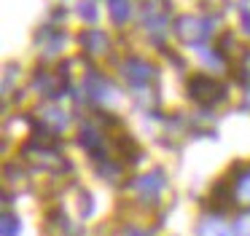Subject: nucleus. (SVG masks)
<instances>
[{
	"label": "nucleus",
	"instance_id": "nucleus-1",
	"mask_svg": "<svg viewBox=\"0 0 250 236\" xmlns=\"http://www.w3.org/2000/svg\"><path fill=\"white\" fill-rule=\"evenodd\" d=\"M188 94L194 97L196 102H202V105H212V102H218L223 97V86H218L215 80H210L207 75H196L188 83Z\"/></svg>",
	"mask_w": 250,
	"mask_h": 236
},
{
	"label": "nucleus",
	"instance_id": "nucleus-2",
	"mask_svg": "<svg viewBox=\"0 0 250 236\" xmlns=\"http://www.w3.org/2000/svg\"><path fill=\"white\" fill-rule=\"evenodd\" d=\"M196 236H237V231L218 217H205L199 223V234Z\"/></svg>",
	"mask_w": 250,
	"mask_h": 236
},
{
	"label": "nucleus",
	"instance_id": "nucleus-3",
	"mask_svg": "<svg viewBox=\"0 0 250 236\" xmlns=\"http://www.w3.org/2000/svg\"><path fill=\"white\" fill-rule=\"evenodd\" d=\"M137 188H140V193H146V196H156V193L164 188V175H162V172L143 175L140 180H137Z\"/></svg>",
	"mask_w": 250,
	"mask_h": 236
},
{
	"label": "nucleus",
	"instance_id": "nucleus-4",
	"mask_svg": "<svg viewBox=\"0 0 250 236\" xmlns=\"http://www.w3.org/2000/svg\"><path fill=\"white\" fill-rule=\"evenodd\" d=\"M124 75L129 80H135V83H146V80L153 75V70H151V64H143V62H126L124 64Z\"/></svg>",
	"mask_w": 250,
	"mask_h": 236
},
{
	"label": "nucleus",
	"instance_id": "nucleus-5",
	"mask_svg": "<svg viewBox=\"0 0 250 236\" xmlns=\"http://www.w3.org/2000/svg\"><path fill=\"white\" fill-rule=\"evenodd\" d=\"M178 30H180V35L183 38H199L202 32H207V27H199V21L196 19H180V24H178Z\"/></svg>",
	"mask_w": 250,
	"mask_h": 236
},
{
	"label": "nucleus",
	"instance_id": "nucleus-6",
	"mask_svg": "<svg viewBox=\"0 0 250 236\" xmlns=\"http://www.w3.org/2000/svg\"><path fill=\"white\" fill-rule=\"evenodd\" d=\"M237 198L245 204H250V172H245L237 180Z\"/></svg>",
	"mask_w": 250,
	"mask_h": 236
},
{
	"label": "nucleus",
	"instance_id": "nucleus-7",
	"mask_svg": "<svg viewBox=\"0 0 250 236\" xmlns=\"http://www.w3.org/2000/svg\"><path fill=\"white\" fill-rule=\"evenodd\" d=\"M110 14L116 21H124L129 16V3L126 0H110Z\"/></svg>",
	"mask_w": 250,
	"mask_h": 236
},
{
	"label": "nucleus",
	"instance_id": "nucleus-8",
	"mask_svg": "<svg viewBox=\"0 0 250 236\" xmlns=\"http://www.w3.org/2000/svg\"><path fill=\"white\" fill-rule=\"evenodd\" d=\"M3 236H19V220L11 212L3 215Z\"/></svg>",
	"mask_w": 250,
	"mask_h": 236
},
{
	"label": "nucleus",
	"instance_id": "nucleus-9",
	"mask_svg": "<svg viewBox=\"0 0 250 236\" xmlns=\"http://www.w3.org/2000/svg\"><path fill=\"white\" fill-rule=\"evenodd\" d=\"M234 231H237V236H250V215H242L234 225Z\"/></svg>",
	"mask_w": 250,
	"mask_h": 236
},
{
	"label": "nucleus",
	"instance_id": "nucleus-10",
	"mask_svg": "<svg viewBox=\"0 0 250 236\" xmlns=\"http://www.w3.org/2000/svg\"><path fill=\"white\" fill-rule=\"evenodd\" d=\"M78 14H83L86 19H94V5L89 3V0H83V3L78 5Z\"/></svg>",
	"mask_w": 250,
	"mask_h": 236
},
{
	"label": "nucleus",
	"instance_id": "nucleus-11",
	"mask_svg": "<svg viewBox=\"0 0 250 236\" xmlns=\"http://www.w3.org/2000/svg\"><path fill=\"white\" fill-rule=\"evenodd\" d=\"M126 236H146L143 231H126Z\"/></svg>",
	"mask_w": 250,
	"mask_h": 236
},
{
	"label": "nucleus",
	"instance_id": "nucleus-12",
	"mask_svg": "<svg viewBox=\"0 0 250 236\" xmlns=\"http://www.w3.org/2000/svg\"><path fill=\"white\" fill-rule=\"evenodd\" d=\"M245 30H248V32H250V14H248V16H245Z\"/></svg>",
	"mask_w": 250,
	"mask_h": 236
}]
</instances>
